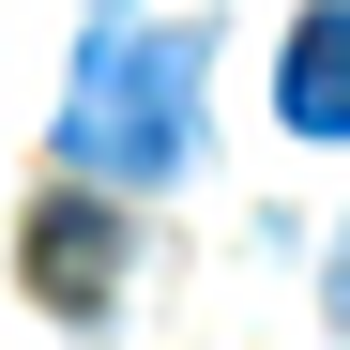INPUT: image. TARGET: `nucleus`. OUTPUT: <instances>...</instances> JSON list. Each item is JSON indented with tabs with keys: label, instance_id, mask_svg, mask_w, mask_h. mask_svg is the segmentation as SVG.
<instances>
[{
	"label": "nucleus",
	"instance_id": "obj_1",
	"mask_svg": "<svg viewBox=\"0 0 350 350\" xmlns=\"http://www.w3.org/2000/svg\"><path fill=\"white\" fill-rule=\"evenodd\" d=\"M198 31H107L62 77V152L92 183H183L198 167Z\"/></svg>",
	"mask_w": 350,
	"mask_h": 350
},
{
	"label": "nucleus",
	"instance_id": "obj_2",
	"mask_svg": "<svg viewBox=\"0 0 350 350\" xmlns=\"http://www.w3.org/2000/svg\"><path fill=\"white\" fill-rule=\"evenodd\" d=\"M16 274H31L46 320H107V305H122V213H107V198H31Z\"/></svg>",
	"mask_w": 350,
	"mask_h": 350
},
{
	"label": "nucleus",
	"instance_id": "obj_3",
	"mask_svg": "<svg viewBox=\"0 0 350 350\" xmlns=\"http://www.w3.org/2000/svg\"><path fill=\"white\" fill-rule=\"evenodd\" d=\"M289 137H350V0L289 16Z\"/></svg>",
	"mask_w": 350,
	"mask_h": 350
}]
</instances>
